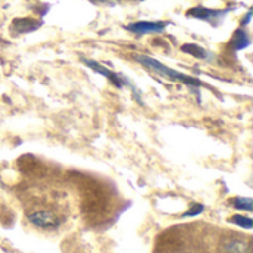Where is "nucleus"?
<instances>
[{
    "label": "nucleus",
    "mask_w": 253,
    "mask_h": 253,
    "mask_svg": "<svg viewBox=\"0 0 253 253\" xmlns=\"http://www.w3.org/2000/svg\"><path fill=\"white\" fill-rule=\"evenodd\" d=\"M135 59H136L141 65H144L145 68H148L150 71H153L154 74H157L159 77L168 79V80H170V82L182 83V84H185V86H188V87H191V89H199V87L205 86L199 79L191 77V76L184 74V73H179V71H176V70H173V68H170V67L162 64L160 61H157V59H154V58H151V56H147V55H136Z\"/></svg>",
    "instance_id": "obj_1"
},
{
    "label": "nucleus",
    "mask_w": 253,
    "mask_h": 253,
    "mask_svg": "<svg viewBox=\"0 0 253 253\" xmlns=\"http://www.w3.org/2000/svg\"><path fill=\"white\" fill-rule=\"evenodd\" d=\"M27 219L30 224H33L37 228L43 230H53L62 225L64 218L62 213L52 206H40V205H33L27 211Z\"/></svg>",
    "instance_id": "obj_2"
},
{
    "label": "nucleus",
    "mask_w": 253,
    "mask_h": 253,
    "mask_svg": "<svg viewBox=\"0 0 253 253\" xmlns=\"http://www.w3.org/2000/svg\"><path fill=\"white\" fill-rule=\"evenodd\" d=\"M82 62H83L86 67H89L90 70H93L95 73H98V74L104 76V77H105L107 80H110L116 87L123 89L125 86H129L133 92H136L135 84H133V83H130L125 76H122V74H119V73H114L113 70H110V68L104 67L102 64H99V62H96V61H92V59H86V58H83V59H82Z\"/></svg>",
    "instance_id": "obj_3"
},
{
    "label": "nucleus",
    "mask_w": 253,
    "mask_h": 253,
    "mask_svg": "<svg viewBox=\"0 0 253 253\" xmlns=\"http://www.w3.org/2000/svg\"><path fill=\"white\" fill-rule=\"evenodd\" d=\"M230 12V9H209V7H203V6H196L187 10V16L188 18H196L200 21H206L209 24H212L213 27H218L221 19Z\"/></svg>",
    "instance_id": "obj_4"
},
{
    "label": "nucleus",
    "mask_w": 253,
    "mask_h": 253,
    "mask_svg": "<svg viewBox=\"0 0 253 253\" xmlns=\"http://www.w3.org/2000/svg\"><path fill=\"white\" fill-rule=\"evenodd\" d=\"M233 237H225L219 243L221 253H251V240L246 236L231 234Z\"/></svg>",
    "instance_id": "obj_5"
},
{
    "label": "nucleus",
    "mask_w": 253,
    "mask_h": 253,
    "mask_svg": "<svg viewBox=\"0 0 253 253\" xmlns=\"http://www.w3.org/2000/svg\"><path fill=\"white\" fill-rule=\"evenodd\" d=\"M159 253H206V249L196 243L194 240H170V246L166 243L163 249H160Z\"/></svg>",
    "instance_id": "obj_6"
},
{
    "label": "nucleus",
    "mask_w": 253,
    "mask_h": 253,
    "mask_svg": "<svg viewBox=\"0 0 253 253\" xmlns=\"http://www.w3.org/2000/svg\"><path fill=\"white\" fill-rule=\"evenodd\" d=\"M168 27V22L165 21H138L125 25V28L130 33L135 34H154V33H162Z\"/></svg>",
    "instance_id": "obj_7"
},
{
    "label": "nucleus",
    "mask_w": 253,
    "mask_h": 253,
    "mask_svg": "<svg viewBox=\"0 0 253 253\" xmlns=\"http://www.w3.org/2000/svg\"><path fill=\"white\" fill-rule=\"evenodd\" d=\"M42 24H43L42 21L33 18H15L10 24V28L16 34H25V33L36 31L39 27H42Z\"/></svg>",
    "instance_id": "obj_8"
},
{
    "label": "nucleus",
    "mask_w": 253,
    "mask_h": 253,
    "mask_svg": "<svg viewBox=\"0 0 253 253\" xmlns=\"http://www.w3.org/2000/svg\"><path fill=\"white\" fill-rule=\"evenodd\" d=\"M230 43H231L233 49H234L236 52H239V50H243V49L249 47L252 42H251L248 33H246L243 28H239V30H236V33L233 34V39H231Z\"/></svg>",
    "instance_id": "obj_9"
},
{
    "label": "nucleus",
    "mask_w": 253,
    "mask_h": 253,
    "mask_svg": "<svg viewBox=\"0 0 253 253\" xmlns=\"http://www.w3.org/2000/svg\"><path fill=\"white\" fill-rule=\"evenodd\" d=\"M181 50L184 53H187V55H191V56L197 58V59H208L209 58L208 50H205L202 46L194 44V43H185V44H182Z\"/></svg>",
    "instance_id": "obj_10"
},
{
    "label": "nucleus",
    "mask_w": 253,
    "mask_h": 253,
    "mask_svg": "<svg viewBox=\"0 0 253 253\" xmlns=\"http://www.w3.org/2000/svg\"><path fill=\"white\" fill-rule=\"evenodd\" d=\"M231 206L239 209V211H248V212H252L253 209V200L249 197H236L233 199L231 202Z\"/></svg>",
    "instance_id": "obj_11"
},
{
    "label": "nucleus",
    "mask_w": 253,
    "mask_h": 253,
    "mask_svg": "<svg viewBox=\"0 0 253 253\" xmlns=\"http://www.w3.org/2000/svg\"><path fill=\"white\" fill-rule=\"evenodd\" d=\"M230 222H233L234 225H239V227H242V228H246V230H251L253 225V222L251 218H248V216H242V215H234V216L230 219Z\"/></svg>",
    "instance_id": "obj_12"
},
{
    "label": "nucleus",
    "mask_w": 253,
    "mask_h": 253,
    "mask_svg": "<svg viewBox=\"0 0 253 253\" xmlns=\"http://www.w3.org/2000/svg\"><path fill=\"white\" fill-rule=\"evenodd\" d=\"M203 209H205V208H203L202 205H194V206H193V208H191V209H190L184 216H196V215L202 213V212H203Z\"/></svg>",
    "instance_id": "obj_13"
},
{
    "label": "nucleus",
    "mask_w": 253,
    "mask_h": 253,
    "mask_svg": "<svg viewBox=\"0 0 253 253\" xmlns=\"http://www.w3.org/2000/svg\"><path fill=\"white\" fill-rule=\"evenodd\" d=\"M93 3H96V4H117V3H120V0H92Z\"/></svg>",
    "instance_id": "obj_14"
},
{
    "label": "nucleus",
    "mask_w": 253,
    "mask_h": 253,
    "mask_svg": "<svg viewBox=\"0 0 253 253\" xmlns=\"http://www.w3.org/2000/svg\"><path fill=\"white\" fill-rule=\"evenodd\" d=\"M251 19H252V9L245 15V18H243V21H242V25L245 27V25H248L249 22H251Z\"/></svg>",
    "instance_id": "obj_15"
},
{
    "label": "nucleus",
    "mask_w": 253,
    "mask_h": 253,
    "mask_svg": "<svg viewBox=\"0 0 253 253\" xmlns=\"http://www.w3.org/2000/svg\"><path fill=\"white\" fill-rule=\"evenodd\" d=\"M135 1H144V0H135Z\"/></svg>",
    "instance_id": "obj_16"
}]
</instances>
